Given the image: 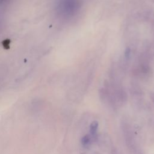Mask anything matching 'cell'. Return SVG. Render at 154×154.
<instances>
[{
  "label": "cell",
  "instance_id": "1",
  "mask_svg": "<svg viewBox=\"0 0 154 154\" xmlns=\"http://www.w3.org/2000/svg\"><path fill=\"white\" fill-rule=\"evenodd\" d=\"M98 127V123L97 121H93L90 126V132L92 135H94L97 131Z\"/></svg>",
  "mask_w": 154,
  "mask_h": 154
},
{
  "label": "cell",
  "instance_id": "2",
  "mask_svg": "<svg viewBox=\"0 0 154 154\" xmlns=\"http://www.w3.org/2000/svg\"><path fill=\"white\" fill-rule=\"evenodd\" d=\"M90 141V137L88 135H86L85 136H84L81 140V143L83 145H85L87 144H88Z\"/></svg>",
  "mask_w": 154,
  "mask_h": 154
},
{
  "label": "cell",
  "instance_id": "3",
  "mask_svg": "<svg viewBox=\"0 0 154 154\" xmlns=\"http://www.w3.org/2000/svg\"><path fill=\"white\" fill-rule=\"evenodd\" d=\"M10 40L8 39L5 40L3 41L2 42V45L4 46V48L5 49H8L9 48V46H10Z\"/></svg>",
  "mask_w": 154,
  "mask_h": 154
},
{
  "label": "cell",
  "instance_id": "4",
  "mask_svg": "<svg viewBox=\"0 0 154 154\" xmlns=\"http://www.w3.org/2000/svg\"><path fill=\"white\" fill-rule=\"evenodd\" d=\"M130 54H131V49H130V48L129 47L126 48V50H125V57L126 58H129V57L130 55Z\"/></svg>",
  "mask_w": 154,
  "mask_h": 154
}]
</instances>
